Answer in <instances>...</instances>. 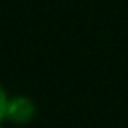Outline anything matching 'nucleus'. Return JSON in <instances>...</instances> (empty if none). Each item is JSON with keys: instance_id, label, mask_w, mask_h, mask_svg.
I'll use <instances>...</instances> for the list:
<instances>
[{"instance_id": "obj_2", "label": "nucleus", "mask_w": 128, "mask_h": 128, "mask_svg": "<svg viewBox=\"0 0 128 128\" xmlns=\"http://www.w3.org/2000/svg\"><path fill=\"white\" fill-rule=\"evenodd\" d=\"M8 104H10V96H8L6 89L0 86V122L6 121V113H8Z\"/></svg>"}, {"instance_id": "obj_1", "label": "nucleus", "mask_w": 128, "mask_h": 128, "mask_svg": "<svg viewBox=\"0 0 128 128\" xmlns=\"http://www.w3.org/2000/svg\"><path fill=\"white\" fill-rule=\"evenodd\" d=\"M35 115H37V108H35L32 98H28L24 95L10 96L6 121H11L15 124H28L35 119Z\"/></svg>"}, {"instance_id": "obj_3", "label": "nucleus", "mask_w": 128, "mask_h": 128, "mask_svg": "<svg viewBox=\"0 0 128 128\" xmlns=\"http://www.w3.org/2000/svg\"><path fill=\"white\" fill-rule=\"evenodd\" d=\"M0 128H2V126H0Z\"/></svg>"}]
</instances>
